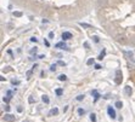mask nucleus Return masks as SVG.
I'll list each match as a JSON object with an SVG mask.
<instances>
[{
	"label": "nucleus",
	"instance_id": "nucleus-14",
	"mask_svg": "<svg viewBox=\"0 0 135 122\" xmlns=\"http://www.w3.org/2000/svg\"><path fill=\"white\" fill-rule=\"evenodd\" d=\"M90 120H91V122H96V115L95 114H90Z\"/></svg>",
	"mask_w": 135,
	"mask_h": 122
},
{
	"label": "nucleus",
	"instance_id": "nucleus-23",
	"mask_svg": "<svg viewBox=\"0 0 135 122\" xmlns=\"http://www.w3.org/2000/svg\"><path fill=\"white\" fill-rule=\"evenodd\" d=\"M33 102H34V99H33V97H29V98H28V103H31V104H32Z\"/></svg>",
	"mask_w": 135,
	"mask_h": 122
},
{
	"label": "nucleus",
	"instance_id": "nucleus-29",
	"mask_svg": "<svg viewBox=\"0 0 135 122\" xmlns=\"http://www.w3.org/2000/svg\"><path fill=\"white\" fill-rule=\"evenodd\" d=\"M23 122H28V121H23Z\"/></svg>",
	"mask_w": 135,
	"mask_h": 122
},
{
	"label": "nucleus",
	"instance_id": "nucleus-9",
	"mask_svg": "<svg viewBox=\"0 0 135 122\" xmlns=\"http://www.w3.org/2000/svg\"><path fill=\"white\" fill-rule=\"evenodd\" d=\"M71 38H72V35H71V33H63L62 34V39L63 40H68V39H71Z\"/></svg>",
	"mask_w": 135,
	"mask_h": 122
},
{
	"label": "nucleus",
	"instance_id": "nucleus-18",
	"mask_svg": "<svg viewBox=\"0 0 135 122\" xmlns=\"http://www.w3.org/2000/svg\"><path fill=\"white\" fill-rule=\"evenodd\" d=\"M103 56H105V51H103V52H102V53H101L100 56H99V58H97V59H99V61H102V58H103Z\"/></svg>",
	"mask_w": 135,
	"mask_h": 122
},
{
	"label": "nucleus",
	"instance_id": "nucleus-17",
	"mask_svg": "<svg viewBox=\"0 0 135 122\" xmlns=\"http://www.w3.org/2000/svg\"><path fill=\"white\" fill-rule=\"evenodd\" d=\"M78 114H79V115H84V114H85V110L82 109V108H79V109H78Z\"/></svg>",
	"mask_w": 135,
	"mask_h": 122
},
{
	"label": "nucleus",
	"instance_id": "nucleus-8",
	"mask_svg": "<svg viewBox=\"0 0 135 122\" xmlns=\"http://www.w3.org/2000/svg\"><path fill=\"white\" fill-rule=\"evenodd\" d=\"M91 94L94 96V98H95V102H97V100H99V98H100V94H99V92H97L96 90H94V91H91Z\"/></svg>",
	"mask_w": 135,
	"mask_h": 122
},
{
	"label": "nucleus",
	"instance_id": "nucleus-22",
	"mask_svg": "<svg viewBox=\"0 0 135 122\" xmlns=\"http://www.w3.org/2000/svg\"><path fill=\"white\" fill-rule=\"evenodd\" d=\"M50 70H51V71H55V70H56V64H54V65L50 67Z\"/></svg>",
	"mask_w": 135,
	"mask_h": 122
},
{
	"label": "nucleus",
	"instance_id": "nucleus-27",
	"mask_svg": "<svg viewBox=\"0 0 135 122\" xmlns=\"http://www.w3.org/2000/svg\"><path fill=\"white\" fill-rule=\"evenodd\" d=\"M17 111H18V112H22V108H21V106H17Z\"/></svg>",
	"mask_w": 135,
	"mask_h": 122
},
{
	"label": "nucleus",
	"instance_id": "nucleus-3",
	"mask_svg": "<svg viewBox=\"0 0 135 122\" xmlns=\"http://www.w3.org/2000/svg\"><path fill=\"white\" fill-rule=\"evenodd\" d=\"M122 71L120 70H117L116 71V77H115V82L117 83V85H119L120 82H122Z\"/></svg>",
	"mask_w": 135,
	"mask_h": 122
},
{
	"label": "nucleus",
	"instance_id": "nucleus-6",
	"mask_svg": "<svg viewBox=\"0 0 135 122\" xmlns=\"http://www.w3.org/2000/svg\"><path fill=\"white\" fill-rule=\"evenodd\" d=\"M131 87L130 86H125L124 87V93H125V96H128V97H130L131 96Z\"/></svg>",
	"mask_w": 135,
	"mask_h": 122
},
{
	"label": "nucleus",
	"instance_id": "nucleus-5",
	"mask_svg": "<svg viewBox=\"0 0 135 122\" xmlns=\"http://www.w3.org/2000/svg\"><path fill=\"white\" fill-rule=\"evenodd\" d=\"M107 114H108V116H110L111 118H116V111H115V109H113L112 106H108V108H107Z\"/></svg>",
	"mask_w": 135,
	"mask_h": 122
},
{
	"label": "nucleus",
	"instance_id": "nucleus-25",
	"mask_svg": "<svg viewBox=\"0 0 135 122\" xmlns=\"http://www.w3.org/2000/svg\"><path fill=\"white\" fill-rule=\"evenodd\" d=\"M95 69H96V70H99V69H101V65H99V64H96V65H95Z\"/></svg>",
	"mask_w": 135,
	"mask_h": 122
},
{
	"label": "nucleus",
	"instance_id": "nucleus-20",
	"mask_svg": "<svg viewBox=\"0 0 135 122\" xmlns=\"http://www.w3.org/2000/svg\"><path fill=\"white\" fill-rule=\"evenodd\" d=\"M11 82H12V85H16V86L20 85V81H18V80H12Z\"/></svg>",
	"mask_w": 135,
	"mask_h": 122
},
{
	"label": "nucleus",
	"instance_id": "nucleus-21",
	"mask_svg": "<svg viewBox=\"0 0 135 122\" xmlns=\"http://www.w3.org/2000/svg\"><path fill=\"white\" fill-rule=\"evenodd\" d=\"M93 63H94V59H93V58H90V59L87 62V64H88V65H90V64H93Z\"/></svg>",
	"mask_w": 135,
	"mask_h": 122
},
{
	"label": "nucleus",
	"instance_id": "nucleus-15",
	"mask_svg": "<svg viewBox=\"0 0 135 122\" xmlns=\"http://www.w3.org/2000/svg\"><path fill=\"white\" fill-rule=\"evenodd\" d=\"M59 80H60V81H66V80H67V76H66V75H60V76H59Z\"/></svg>",
	"mask_w": 135,
	"mask_h": 122
},
{
	"label": "nucleus",
	"instance_id": "nucleus-4",
	"mask_svg": "<svg viewBox=\"0 0 135 122\" xmlns=\"http://www.w3.org/2000/svg\"><path fill=\"white\" fill-rule=\"evenodd\" d=\"M15 120H16V117L13 116V115H11V114H6L4 116V121L5 122H13Z\"/></svg>",
	"mask_w": 135,
	"mask_h": 122
},
{
	"label": "nucleus",
	"instance_id": "nucleus-13",
	"mask_svg": "<svg viewBox=\"0 0 135 122\" xmlns=\"http://www.w3.org/2000/svg\"><path fill=\"white\" fill-rule=\"evenodd\" d=\"M32 74H33V69H32V70H28L27 73H26V77H27V79H31Z\"/></svg>",
	"mask_w": 135,
	"mask_h": 122
},
{
	"label": "nucleus",
	"instance_id": "nucleus-28",
	"mask_svg": "<svg viewBox=\"0 0 135 122\" xmlns=\"http://www.w3.org/2000/svg\"><path fill=\"white\" fill-rule=\"evenodd\" d=\"M5 110H6V111H10V106L6 105V106H5Z\"/></svg>",
	"mask_w": 135,
	"mask_h": 122
},
{
	"label": "nucleus",
	"instance_id": "nucleus-19",
	"mask_svg": "<svg viewBox=\"0 0 135 122\" xmlns=\"http://www.w3.org/2000/svg\"><path fill=\"white\" fill-rule=\"evenodd\" d=\"M56 47H65V44H62V42H59V44H56Z\"/></svg>",
	"mask_w": 135,
	"mask_h": 122
},
{
	"label": "nucleus",
	"instance_id": "nucleus-16",
	"mask_svg": "<svg viewBox=\"0 0 135 122\" xmlns=\"http://www.w3.org/2000/svg\"><path fill=\"white\" fill-rule=\"evenodd\" d=\"M84 97H85L84 94H79V96L77 97V100H78V102H82V100L84 99Z\"/></svg>",
	"mask_w": 135,
	"mask_h": 122
},
{
	"label": "nucleus",
	"instance_id": "nucleus-2",
	"mask_svg": "<svg viewBox=\"0 0 135 122\" xmlns=\"http://www.w3.org/2000/svg\"><path fill=\"white\" fill-rule=\"evenodd\" d=\"M17 6L52 19H75L93 9L95 0H12Z\"/></svg>",
	"mask_w": 135,
	"mask_h": 122
},
{
	"label": "nucleus",
	"instance_id": "nucleus-12",
	"mask_svg": "<svg viewBox=\"0 0 135 122\" xmlns=\"http://www.w3.org/2000/svg\"><path fill=\"white\" fill-rule=\"evenodd\" d=\"M55 93H56V96H59V97H60V96H62L63 90H62V88H57V90L55 91Z\"/></svg>",
	"mask_w": 135,
	"mask_h": 122
},
{
	"label": "nucleus",
	"instance_id": "nucleus-1",
	"mask_svg": "<svg viewBox=\"0 0 135 122\" xmlns=\"http://www.w3.org/2000/svg\"><path fill=\"white\" fill-rule=\"evenodd\" d=\"M97 13L118 42L135 45V0H99Z\"/></svg>",
	"mask_w": 135,
	"mask_h": 122
},
{
	"label": "nucleus",
	"instance_id": "nucleus-7",
	"mask_svg": "<svg viewBox=\"0 0 135 122\" xmlns=\"http://www.w3.org/2000/svg\"><path fill=\"white\" fill-rule=\"evenodd\" d=\"M49 115H50V116H56V115H59V109H57V108H54V109L50 110Z\"/></svg>",
	"mask_w": 135,
	"mask_h": 122
},
{
	"label": "nucleus",
	"instance_id": "nucleus-24",
	"mask_svg": "<svg viewBox=\"0 0 135 122\" xmlns=\"http://www.w3.org/2000/svg\"><path fill=\"white\" fill-rule=\"evenodd\" d=\"M4 102H5V103H9V102H10V97H8V98H4Z\"/></svg>",
	"mask_w": 135,
	"mask_h": 122
},
{
	"label": "nucleus",
	"instance_id": "nucleus-11",
	"mask_svg": "<svg viewBox=\"0 0 135 122\" xmlns=\"http://www.w3.org/2000/svg\"><path fill=\"white\" fill-rule=\"evenodd\" d=\"M115 106L117 108V109H122L123 103H122V102H119V100H118V102H116V103H115Z\"/></svg>",
	"mask_w": 135,
	"mask_h": 122
},
{
	"label": "nucleus",
	"instance_id": "nucleus-26",
	"mask_svg": "<svg viewBox=\"0 0 135 122\" xmlns=\"http://www.w3.org/2000/svg\"><path fill=\"white\" fill-rule=\"evenodd\" d=\"M11 96H12V92H11V91H8V97L11 98Z\"/></svg>",
	"mask_w": 135,
	"mask_h": 122
},
{
	"label": "nucleus",
	"instance_id": "nucleus-10",
	"mask_svg": "<svg viewBox=\"0 0 135 122\" xmlns=\"http://www.w3.org/2000/svg\"><path fill=\"white\" fill-rule=\"evenodd\" d=\"M41 100H43V102H44L45 104H49V103H50V99H49L48 96H43V97H41Z\"/></svg>",
	"mask_w": 135,
	"mask_h": 122
}]
</instances>
